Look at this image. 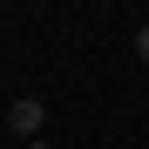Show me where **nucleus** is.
Instances as JSON below:
<instances>
[{"label":"nucleus","mask_w":149,"mask_h":149,"mask_svg":"<svg viewBox=\"0 0 149 149\" xmlns=\"http://www.w3.org/2000/svg\"><path fill=\"white\" fill-rule=\"evenodd\" d=\"M136 54H142V68H149V27H136Z\"/></svg>","instance_id":"f03ea898"},{"label":"nucleus","mask_w":149,"mask_h":149,"mask_svg":"<svg viewBox=\"0 0 149 149\" xmlns=\"http://www.w3.org/2000/svg\"><path fill=\"white\" fill-rule=\"evenodd\" d=\"M7 129L14 136H41V95H20V102L7 109Z\"/></svg>","instance_id":"f257e3e1"}]
</instances>
